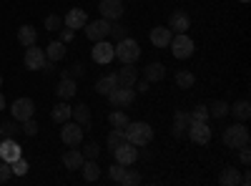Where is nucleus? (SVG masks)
<instances>
[{
    "label": "nucleus",
    "mask_w": 251,
    "mask_h": 186,
    "mask_svg": "<svg viewBox=\"0 0 251 186\" xmlns=\"http://www.w3.org/2000/svg\"><path fill=\"white\" fill-rule=\"evenodd\" d=\"M63 23H66V28H71V30H78V28H83L88 23V13L83 8H71L66 13V18H63Z\"/></svg>",
    "instance_id": "2eb2a0df"
},
{
    "label": "nucleus",
    "mask_w": 251,
    "mask_h": 186,
    "mask_svg": "<svg viewBox=\"0 0 251 186\" xmlns=\"http://www.w3.org/2000/svg\"><path fill=\"white\" fill-rule=\"evenodd\" d=\"M186 138L199 143V146H206L211 141V129H208V121H191V126L186 131Z\"/></svg>",
    "instance_id": "423d86ee"
},
{
    "label": "nucleus",
    "mask_w": 251,
    "mask_h": 186,
    "mask_svg": "<svg viewBox=\"0 0 251 186\" xmlns=\"http://www.w3.org/2000/svg\"><path fill=\"white\" fill-rule=\"evenodd\" d=\"M0 86H3V76H0Z\"/></svg>",
    "instance_id": "603ef678"
},
{
    "label": "nucleus",
    "mask_w": 251,
    "mask_h": 186,
    "mask_svg": "<svg viewBox=\"0 0 251 186\" xmlns=\"http://www.w3.org/2000/svg\"><path fill=\"white\" fill-rule=\"evenodd\" d=\"M126 133V141H131L133 146H149V143L153 141V129H151V123H146V121H128V126L123 129Z\"/></svg>",
    "instance_id": "f257e3e1"
},
{
    "label": "nucleus",
    "mask_w": 251,
    "mask_h": 186,
    "mask_svg": "<svg viewBox=\"0 0 251 186\" xmlns=\"http://www.w3.org/2000/svg\"><path fill=\"white\" fill-rule=\"evenodd\" d=\"M20 156H23V149H20V143L15 138H0V161L13 163Z\"/></svg>",
    "instance_id": "ddd939ff"
},
{
    "label": "nucleus",
    "mask_w": 251,
    "mask_h": 186,
    "mask_svg": "<svg viewBox=\"0 0 251 186\" xmlns=\"http://www.w3.org/2000/svg\"><path fill=\"white\" fill-rule=\"evenodd\" d=\"M73 116H75V123H80L83 129L91 123V108H88V103H78V106L73 108Z\"/></svg>",
    "instance_id": "c756f323"
},
{
    "label": "nucleus",
    "mask_w": 251,
    "mask_h": 186,
    "mask_svg": "<svg viewBox=\"0 0 251 186\" xmlns=\"http://www.w3.org/2000/svg\"><path fill=\"white\" fill-rule=\"evenodd\" d=\"M116 78H118V86H123V88H133V86H136V80H138V71L133 68V63H123V68L116 73Z\"/></svg>",
    "instance_id": "a211bd4d"
},
{
    "label": "nucleus",
    "mask_w": 251,
    "mask_h": 186,
    "mask_svg": "<svg viewBox=\"0 0 251 186\" xmlns=\"http://www.w3.org/2000/svg\"><path fill=\"white\" fill-rule=\"evenodd\" d=\"M20 131H23L25 136H35V133H38V123H35L33 118H28V121H23V126H20Z\"/></svg>",
    "instance_id": "37998d69"
},
{
    "label": "nucleus",
    "mask_w": 251,
    "mask_h": 186,
    "mask_svg": "<svg viewBox=\"0 0 251 186\" xmlns=\"http://www.w3.org/2000/svg\"><path fill=\"white\" fill-rule=\"evenodd\" d=\"M108 121H111L113 129H126L131 118H128V113H126V111H111L108 113Z\"/></svg>",
    "instance_id": "7c9ffc66"
},
{
    "label": "nucleus",
    "mask_w": 251,
    "mask_h": 186,
    "mask_svg": "<svg viewBox=\"0 0 251 186\" xmlns=\"http://www.w3.org/2000/svg\"><path fill=\"white\" fill-rule=\"evenodd\" d=\"M43 26H46V30H60V26H63V18H60V15H48Z\"/></svg>",
    "instance_id": "ea45409f"
},
{
    "label": "nucleus",
    "mask_w": 251,
    "mask_h": 186,
    "mask_svg": "<svg viewBox=\"0 0 251 186\" xmlns=\"http://www.w3.org/2000/svg\"><path fill=\"white\" fill-rule=\"evenodd\" d=\"M188 28H191V18H188L183 10H174L169 15V30L171 33H186Z\"/></svg>",
    "instance_id": "dca6fc26"
},
{
    "label": "nucleus",
    "mask_w": 251,
    "mask_h": 186,
    "mask_svg": "<svg viewBox=\"0 0 251 186\" xmlns=\"http://www.w3.org/2000/svg\"><path fill=\"white\" fill-rule=\"evenodd\" d=\"M111 154H113V159H116L118 163H123V166H131V163L138 159V146H133L131 141H123L121 146L113 149Z\"/></svg>",
    "instance_id": "9d476101"
},
{
    "label": "nucleus",
    "mask_w": 251,
    "mask_h": 186,
    "mask_svg": "<svg viewBox=\"0 0 251 186\" xmlns=\"http://www.w3.org/2000/svg\"><path fill=\"white\" fill-rule=\"evenodd\" d=\"M219 184H221V186H239V184H241V174H239V169H234V166L224 169V171L219 174Z\"/></svg>",
    "instance_id": "a878e982"
},
{
    "label": "nucleus",
    "mask_w": 251,
    "mask_h": 186,
    "mask_svg": "<svg viewBox=\"0 0 251 186\" xmlns=\"http://www.w3.org/2000/svg\"><path fill=\"white\" fill-rule=\"evenodd\" d=\"M149 38H151V43H153L156 48H169L174 33L169 30V26H156V28H151Z\"/></svg>",
    "instance_id": "f3484780"
},
{
    "label": "nucleus",
    "mask_w": 251,
    "mask_h": 186,
    "mask_svg": "<svg viewBox=\"0 0 251 186\" xmlns=\"http://www.w3.org/2000/svg\"><path fill=\"white\" fill-rule=\"evenodd\" d=\"M66 43H63V40H50L48 43V48H46V58L48 60H53V63H58V60H63L66 58Z\"/></svg>",
    "instance_id": "5701e85b"
},
{
    "label": "nucleus",
    "mask_w": 251,
    "mask_h": 186,
    "mask_svg": "<svg viewBox=\"0 0 251 186\" xmlns=\"http://www.w3.org/2000/svg\"><path fill=\"white\" fill-rule=\"evenodd\" d=\"M91 58L96 60V63H100V66L111 63V60L116 58L113 46L108 43V40H96V46H93V51H91Z\"/></svg>",
    "instance_id": "f8f14e48"
},
{
    "label": "nucleus",
    "mask_w": 251,
    "mask_h": 186,
    "mask_svg": "<svg viewBox=\"0 0 251 186\" xmlns=\"http://www.w3.org/2000/svg\"><path fill=\"white\" fill-rule=\"evenodd\" d=\"M83 30H86V35L93 40H106L108 35H111V20H106V18H100V20H88L86 26H83Z\"/></svg>",
    "instance_id": "0eeeda50"
},
{
    "label": "nucleus",
    "mask_w": 251,
    "mask_h": 186,
    "mask_svg": "<svg viewBox=\"0 0 251 186\" xmlns=\"http://www.w3.org/2000/svg\"><path fill=\"white\" fill-rule=\"evenodd\" d=\"M123 141H126L123 129H111V133H108V149H111V151H113V149H118Z\"/></svg>",
    "instance_id": "f704fd0d"
},
{
    "label": "nucleus",
    "mask_w": 251,
    "mask_h": 186,
    "mask_svg": "<svg viewBox=\"0 0 251 186\" xmlns=\"http://www.w3.org/2000/svg\"><path fill=\"white\" fill-rule=\"evenodd\" d=\"M111 35L116 38V43H118V40H123V38H128V26H123V23H118V20H113V23H111Z\"/></svg>",
    "instance_id": "c9c22d12"
},
{
    "label": "nucleus",
    "mask_w": 251,
    "mask_h": 186,
    "mask_svg": "<svg viewBox=\"0 0 251 186\" xmlns=\"http://www.w3.org/2000/svg\"><path fill=\"white\" fill-rule=\"evenodd\" d=\"M113 53H116V58L121 60V63H136V60L141 58V46L133 38H123L113 46Z\"/></svg>",
    "instance_id": "7ed1b4c3"
},
{
    "label": "nucleus",
    "mask_w": 251,
    "mask_h": 186,
    "mask_svg": "<svg viewBox=\"0 0 251 186\" xmlns=\"http://www.w3.org/2000/svg\"><path fill=\"white\" fill-rule=\"evenodd\" d=\"M136 91H138V93H146V91H149V80H138V83H136Z\"/></svg>",
    "instance_id": "09e8293b"
},
{
    "label": "nucleus",
    "mask_w": 251,
    "mask_h": 186,
    "mask_svg": "<svg viewBox=\"0 0 251 186\" xmlns=\"http://www.w3.org/2000/svg\"><path fill=\"white\" fill-rule=\"evenodd\" d=\"M10 176H13V169H10V163H8V161H0V184L10 181Z\"/></svg>",
    "instance_id": "79ce46f5"
},
{
    "label": "nucleus",
    "mask_w": 251,
    "mask_h": 186,
    "mask_svg": "<svg viewBox=\"0 0 251 186\" xmlns=\"http://www.w3.org/2000/svg\"><path fill=\"white\" fill-rule=\"evenodd\" d=\"M241 184H244V186H249V184H251V174H249V171H246V174H241Z\"/></svg>",
    "instance_id": "8fccbe9b"
},
{
    "label": "nucleus",
    "mask_w": 251,
    "mask_h": 186,
    "mask_svg": "<svg viewBox=\"0 0 251 186\" xmlns=\"http://www.w3.org/2000/svg\"><path fill=\"white\" fill-rule=\"evenodd\" d=\"M108 101L113 108H128L131 103L136 101V91L133 88H123V86H116L111 93H108Z\"/></svg>",
    "instance_id": "6e6552de"
},
{
    "label": "nucleus",
    "mask_w": 251,
    "mask_h": 186,
    "mask_svg": "<svg viewBox=\"0 0 251 186\" xmlns=\"http://www.w3.org/2000/svg\"><path fill=\"white\" fill-rule=\"evenodd\" d=\"M18 131H20V129H18V121H15V118L0 123V138H15Z\"/></svg>",
    "instance_id": "72a5a7b5"
},
{
    "label": "nucleus",
    "mask_w": 251,
    "mask_h": 186,
    "mask_svg": "<svg viewBox=\"0 0 251 186\" xmlns=\"http://www.w3.org/2000/svg\"><path fill=\"white\" fill-rule=\"evenodd\" d=\"M100 15L106 18V20H121L123 15V0H100V5H98Z\"/></svg>",
    "instance_id": "4468645a"
},
{
    "label": "nucleus",
    "mask_w": 251,
    "mask_h": 186,
    "mask_svg": "<svg viewBox=\"0 0 251 186\" xmlns=\"http://www.w3.org/2000/svg\"><path fill=\"white\" fill-rule=\"evenodd\" d=\"M228 113H234L239 121H246L251 116V103L249 101H236L234 106H228Z\"/></svg>",
    "instance_id": "c85d7f7f"
},
{
    "label": "nucleus",
    "mask_w": 251,
    "mask_h": 186,
    "mask_svg": "<svg viewBox=\"0 0 251 186\" xmlns=\"http://www.w3.org/2000/svg\"><path fill=\"white\" fill-rule=\"evenodd\" d=\"M194 83H196V76L191 71H178L176 73V86L178 88H194Z\"/></svg>",
    "instance_id": "473e14b6"
},
{
    "label": "nucleus",
    "mask_w": 251,
    "mask_h": 186,
    "mask_svg": "<svg viewBox=\"0 0 251 186\" xmlns=\"http://www.w3.org/2000/svg\"><path fill=\"white\" fill-rule=\"evenodd\" d=\"M191 121H208V106H196L191 111Z\"/></svg>",
    "instance_id": "a19ab883"
},
{
    "label": "nucleus",
    "mask_w": 251,
    "mask_h": 186,
    "mask_svg": "<svg viewBox=\"0 0 251 186\" xmlns=\"http://www.w3.org/2000/svg\"><path fill=\"white\" fill-rule=\"evenodd\" d=\"M169 48H171L174 58H178V60H186V58H191V55H194V48H196V46H194L191 35H186V33H176V35L171 38Z\"/></svg>",
    "instance_id": "20e7f679"
},
{
    "label": "nucleus",
    "mask_w": 251,
    "mask_h": 186,
    "mask_svg": "<svg viewBox=\"0 0 251 186\" xmlns=\"http://www.w3.org/2000/svg\"><path fill=\"white\" fill-rule=\"evenodd\" d=\"M208 116L211 118H224V116H228V103L226 101H214L211 106H208Z\"/></svg>",
    "instance_id": "2f4dec72"
},
{
    "label": "nucleus",
    "mask_w": 251,
    "mask_h": 186,
    "mask_svg": "<svg viewBox=\"0 0 251 186\" xmlns=\"http://www.w3.org/2000/svg\"><path fill=\"white\" fill-rule=\"evenodd\" d=\"M224 146L226 149H244V146H249V141H251V136H249V129L244 126V123H234V126H228V129H224Z\"/></svg>",
    "instance_id": "f03ea898"
},
{
    "label": "nucleus",
    "mask_w": 251,
    "mask_h": 186,
    "mask_svg": "<svg viewBox=\"0 0 251 186\" xmlns=\"http://www.w3.org/2000/svg\"><path fill=\"white\" fill-rule=\"evenodd\" d=\"M83 161H86V159H83V154L78 151V146H71L66 154H63V166L71 169V171L80 169V166H83Z\"/></svg>",
    "instance_id": "aec40b11"
},
{
    "label": "nucleus",
    "mask_w": 251,
    "mask_h": 186,
    "mask_svg": "<svg viewBox=\"0 0 251 186\" xmlns=\"http://www.w3.org/2000/svg\"><path fill=\"white\" fill-rule=\"evenodd\" d=\"M10 111H13V118L18 121V123H23V121H28V118H33V113H35V103L30 101V98H15L13 101V106H10Z\"/></svg>",
    "instance_id": "1a4fd4ad"
},
{
    "label": "nucleus",
    "mask_w": 251,
    "mask_h": 186,
    "mask_svg": "<svg viewBox=\"0 0 251 186\" xmlns=\"http://www.w3.org/2000/svg\"><path fill=\"white\" fill-rule=\"evenodd\" d=\"M10 169H13V174H15V176H25L30 166H28V161H25L23 156H20V159H15V161L10 163Z\"/></svg>",
    "instance_id": "4c0bfd02"
},
{
    "label": "nucleus",
    "mask_w": 251,
    "mask_h": 186,
    "mask_svg": "<svg viewBox=\"0 0 251 186\" xmlns=\"http://www.w3.org/2000/svg\"><path fill=\"white\" fill-rule=\"evenodd\" d=\"M83 129L80 123H75V121H66L63 123V129H60V141L66 143V146H80L83 143Z\"/></svg>",
    "instance_id": "39448f33"
},
{
    "label": "nucleus",
    "mask_w": 251,
    "mask_h": 186,
    "mask_svg": "<svg viewBox=\"0 0 251 186\" xmlns=\"http://www.w3.org/2000/svg\"><path fill=\"white\" fill-rule=\"evenodd\" d=\"M118 184H123V186H136V184H141V174H138V171H131V169H126Z\"/></svg>",
    "instance_id": "e433bc0d"
},
{
    "label": "nucleus",
    "mask_w": 251,
    "mask_h": 186,
    "mask_svg": "<svg viewBox=\"0 0 251 186\" xmlns=\"http://www.w3.org/2000/svg\"><path fill=\"white\" fill-rule=\"evenodd\" d=\"M143 76H146L149 83H158V80H163V76H166V66L163 63H149L143 68Z\"/></svg>",
    "instance_id": "393cba45"
},
{
    "label": "nucleus",
    "mask_w": 251,
    "mask_h": 186,
    "mask_svg": "<svg viewBox=\"0 0 251 186\" xmlns=\"http://www.w3.org/2000/svg\"><path fill=\"white\" fill-rule=\"evenodd\" d=\"M118 86V78H116V73H108V76H103V78H98V83H96V91L100 93V96H108L113 88Z\"/></svg>",
    "instance_id": "bb28decb"
},
{
    "label": "nucleus",
    "mask_w": 251,
    "mask_h": 186,
    "mask_svg": "<svg viewBox=\"0 0 251 186\" xmlns=\"http://www.w3.org/2000/svg\"><path fill=\"white\" fill-rule=\"evenodd\" d=\"M83 73H86V66H83V63H75V66L68 68V76H71V78H80Z\"/></svg>",
    "instance_id": "a18cd8bd"
},
{
    "label": "nucleus",
    "mask_w": 251,
    "mask_h": 186,
    "mask_svg": "<svg viewBox=\"0 0 251 186\" xmlns=\"http://www.w3.org/2000/svg\"><path fill=\"white\" fill-rule=\"evenodd\" d=\"M241 3H249V0H241Z\"/></svg>",
    "instance_id": "864d4df0"
},
{
    "label": "nucleus",
    "mask_w": 251,
    "mask_h": 186,
    "mask_svg": "<svg viewBox=\"0 0 251 186\" xmlns=\"http://www.w3.org/2000/svg\"><path fill=\"white\" fill-rule=\"evenodd\" d=\"M73 33H75V30H71V28H60V40L66 43V40H71V38H73Z\"/></svg>",
    "instance_id": "de8ad7c7"
},
{
    "label": "nucleus",
    "mask_w": 251,
    "mask_h": 186,
    "mask_svg": "<svg viewBox=\"0 0 251 186\" xmlns=\"http://www.w3.org/2000/svg\"><path fill=\"white\" fill-rule=\"evenodd\" d=\"M78 91V83H75V78H60L58 80V86H55V93L66 101V98H73Z\"/></svg>",
    "instance_id": "412c9836"
},
{
    "label": "nucleus",
    "mask_w": 251,
    "mask_h": 186,
    "mask_svg": "<svg viewBox=\"0 0 251 186\" xmlns=\"http://www.w3.org/2000/svg\"><path fill=\"white\" fill-rule=\"evenodd\" d=\"M3 108H5V96L0 93V111H3Z\"/></svg>",
    "instance_id": "3c124183"
},
{
    "label": "nucleus",
    "mask_w": 251,
    "mask_h": 186,
    "mask_svg": "<svg viewBox=\"0 0 251 186\" xmlns=\"http://www.w3.org/2000/svg\"><path fill=\"white\" fill-rule=\"evenodd\" d=\"M23 63H25L28 71H40V68H43V63H46V51L38 48V43L35 46H28L25 48V55H23Z\"/></svg>",
    "instance_id": "9b49d317"
},
{
    "label": "nucleus",
    "mask_w": 251,
    "mask_h": 186,
    "mask_svg": "<svg viewBox=\"0 0 251 186\" xmlns=\"http://www.w3.org/2000/svg\"><path fill=\"white\" fill-rule=\"evenodd\" d=\"M83 159H98L100 156V146H98V143L96 141H91V143H86V146H83Z\"/></svg>",
    "instance_id": "58836bf2"
},
{
    "label": "nucleus",
    "mask_w": 251,
    "mask_h": 186,
    "mask_svg": "<svg viewBox=\"0 0 251 186\" xmlns=\"http://www.w3.org/2000/svg\"><path fill=\"white\" fill-rule=\"evenodd\" d=\"M80 171H83V179H86V181H98V176H100V169H98L96 159H86V161H83Z\"/></svg>",
    "instance_id": "cd10ccee"
},
{
    "label": "nucleus",
    "mask_w": 251,
    "mask_h": 186,
    "mask_svg": "<svg viewBox=\"0 0 251 186\" xmlns=\"http://www.w3.org/2000/svg\"><path fill=\"white\" fill-rule=\"evenodd\" d=\"M123 171H126V166H123V163H118V161H116V163H113V166L108 169V176H111L113 181H121V176H123Z\"/></svg>",
    "instance_id": "c03bdc74"
},
{
    "label": "nucleus",
    "mask_w": 251,
    "mask_h": 186,
    "mask_svg": "<svg viewBox=\"0 0 251 186\" xmlns=\"http://www.w3.org/2000/svg\"><path fill=\"white\" fill-rule=\"evenodd\" d=\"M50 118H53L55 123H66V121H71V118H73V108L68 106L66 101H60V103H55V106H53Z\"/></svg>",
    "instance_id": "4be33fe9"
},
{
    "label": "nucleus",
    "mask_w": 251,
    "mask_h": 186,
    "mask_svg": "<svg viewBox=\"0 0 251 186\" xmlns=\"http://www.w3.org/2000/svg\"><path fill=\"white\" fill-rule=\"evenodd\" d=\"M18 43L23 46V48L35 46V43H38V33H35V28H33V26H20V28H18Z\"/></svg>",
    "instance_id": "b1692460"
},
{
    "label": "nucleus",
    "mask_w": 251,
    "mask_h": 186,
    "mask_svg": "<svg viewBox=\"0 0 251 186\" xmlns=\"http://www.w3.org/2000/svg\"><path fill=\"white\" fill-rule=\"evenodd\" d=\"M188 126H191V113L176 111V113H174V129H171V133H174L176 138H183L186 131H188Z\"/></svg>",
    "instance_id": "6ab92c4d"
},
{
    "label": "nucleus",
    "mask_w": 251,
    "mask_h": 186,
    "mask_svg": "<svg viewBox=\"0 0 251 186\" xmlns=\"http://www.w3.org/2000/svg\"><path fill=\"white\" fill-rule=\"evenodd\" d=\"M241 151V166H249L251 163V151H249V146H244V149H239Z\"/></svg>",
    "instance_id": "49530a36"
}]
</instances>
